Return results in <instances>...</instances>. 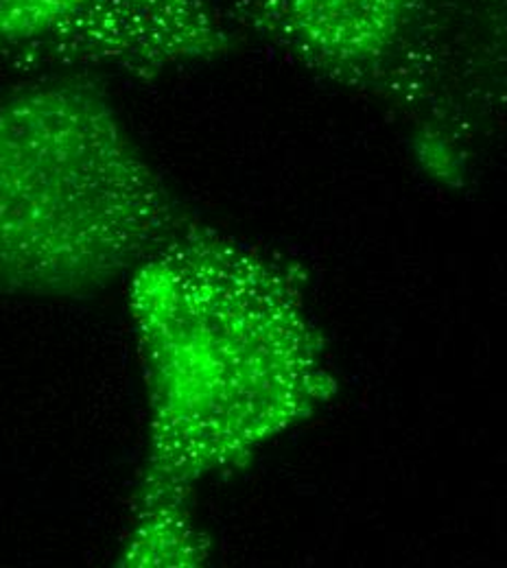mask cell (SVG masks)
<instances>
[{
	"label": "cell",
	"instance_id": "6da1fadb",
	"mask_svg": "<svg viewBox=\"0 0 507 568\" xmlns=\"http://www.w3.org/2000/svg\"><path fill=\"white\" fill-rule=\"evenodd\" d=\"M290 270L186 221L132 272L151 437L139 500L184 498L326 396Z\"/></svg>",
	"mask_w": 507,
	"mask_h": 568
},
{
	"label": "cell",
	"instance_id": "7a4b0ae2",
	"mask_svg": "<svg viewBox=\"0 0 507 568\" xmlns=\"http://www.w3.org/2000/svg\"><path fill=\"white\" fill-rule=\"evenodd\" d=\"M189 216L79 74L0 97V288L79 295L132 274Z\"/></svg>",
	"mask_w": 507,
	"mask_h": 568
},
{
	"label": "cell",
	"instance_id": "3957f363",
	"mask_svg": "<svg viewBox=\"0 0 507 568\" xmlns=\"http://www.w3.org/2000/svg\"><path fill=\"white\" fill-rule=\"evenodd\" d=\"M236 36L211 0H0V72L151 79L217 60Z\"/></svg>",
	"mask_w": 507,
	"mask_h": 568
},
{
	"label": "cell",
	"instance_id": "277c9868",
	"mask_svg": "<svg viewBox=\"0 0 507 568\" xmlns=\"http://www.w3.org/2000/svg\"><path fill=\"white\" fill-rule=\"evenodd\" d=\"M418 0H239L227 18L297 64L376 92Z\"/></svg>",
	"mask_w": 507,
	"mask_h": 568
},
{
	"label": "cell",
	"instance_id": "5b68a950",
	"mask_svg": "<svg viewBox=\"0 0 507 568\" xmlns=\"http://www.w3.org/2000/svg\"><path fill=\"white\" fill-rule=\"evenodd\" d=\"M506 69L507 0H418L376 94L435 110L444 92L439 105L470 112L475 90L495 88Z\"/></svg>",
	"mask_w": 507,
	"mask_h": 568
}]
</instances>
